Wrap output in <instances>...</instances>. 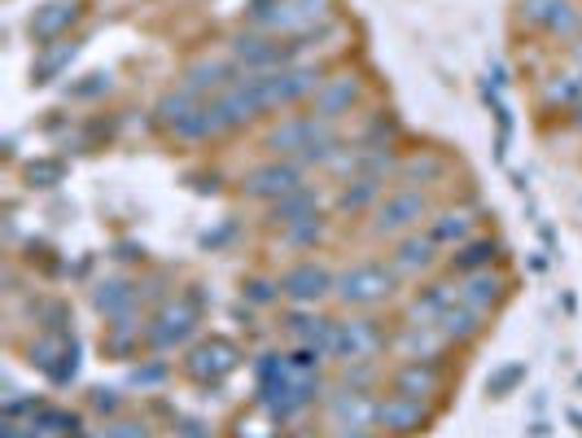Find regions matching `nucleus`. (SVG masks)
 <instances>
[{
  "label": "nucleus",
  "instance_id": "obj_36",
  "mask_svg": "<svg viewBox=\"0 0 582 438\" xmlns=\"http://www.w3.org/2000/svg\"><path fill=\"white\" fill-rule=\"evenodd\" d=\"M337 386L372 395V386H377V360H355V364H342V373H337Z\"/></svg>",
  "mask_w": 582,
  "mask_h": 438
},
{
  "label": "nucleus",
  "instance_id": "obj_43",
  "mask_svg": "<svg viewBox=\"0 0 582 438\" xmlns=\"http://www.w3.org/2000/svg\"><path fill=\"white\" fill-rule=\"evenodd\" d=\"M110 88H114L110 70H97V75H88L83 83H75V88H70V97H79V101H83V97H101V92H110Z\"/></svg>",
  "mask_w": 582,
  "mask_h": 438
},
{
  "label": "nucleus",
  "instance_id": "obj_45",
  "mask_svg": "<svg viewBox=\"0 0 582 438\" xmlns=\"http://www.w3.org/2000/svg\"><path fill=\"white\" fill-rule=\"evenodd\" d=\"M176 438H215V430L206 426V422H198V417H176Z\"/></svg>",
  "mask_w": 582,
  "mask_h": 438
},
{
  "label": "nucleus",
  "instance_id": "obj_2",
  "mask_svg": "<svg viewBox=\"0 0 582 438\" xmlns=\"http://www.w3.org/2000/svg\"><path fill=\"white\" fill-rule=\"evenodd\" d=\"M429 215H434V202H429L425 189L394 184V189H385V198L368 211V237H372V242H399V237L416 233Z\"/></svg>",
  "mask_w": 582,
  "mask_h": 438
},
{
  "label": "nucleus",
  "instance_id": "obj_39",
  "mask_svg": "<svg viewBox=\"0 0 582 438\" xmlns=\"http://www.w3.org/2000/svg\"><path fill=\"white\" fill-rule=\"evenodd\" d=\"M88 408H92L97 417H105V422H110V417H123V395H119L114 386H97V391L88 395Z\"/></svg>",
  "mask_w": 582,
  "mask_h": 438
},
{
  "label": "nucleus",
  "instance_id": "obj_40",
  "mask_svg": "<svg viewBox=\"0 0 582 438\" xmlns=\"http://www.w3.org/2000/svg\"><path fill=\"white\" fill-rule=\"evenodd\" d=\"M79 378V347H75V338L66 342V351H61V360H57V369L48 373V382L53 386H66V382H75Z\"/></svg>",
  "mask_w": 582,
  "mask_h": 438
},
{
  "label": "nucleus",
  "instance_id": "obj_22",
  "mask_svg": "<svg viewBox=\"0 0 582 438\" xmlns=\"http://www.w3.org/2000/svg\"><path fill=\"white\" fill-rule=\"evenodd\" d=\"M473 228H478V220H473L469 211H460V206H443V211H434V215L425 220V233H429V242H434L438 250L465 246L469 237H478Z\"/></svg>",
  "mask_w": 582,
  "mask_h": 438
},
{
  "label": "nucleus",
  "instance_id": "obj_35",
  "mask_svg": "<svg viewBox=\"0 0 582 438\" xmlns=\"http://www.w3.org/2000/svg\"><path fill=\"white\" fill-rule=\"evenodd\" d=\"M66 342H70V334H48V329H44V334H40V338L26 347V356H31V364H35V369L48 378V373L57 369V360H61Z\"/></svg>",
  "mask_w": 582,
  "mask_h": 438
},
{
  "label": "nucleus",
  "instance_id": "obj_6",
  "mask_svg": "<svg viewBox=\"0 0 582 438\" xmlns=\"http://www.w3.org/2000/svg\"><path fill=\"white\" fill-rule=\"evenodd\" d=\"M324 66L315 61H293V66H281L272 75H264V97H268V110H290V105H302L320 92L324 83Z\"/></svg>",
  "mask_w": 582,
  "mask_h": 438
},
{
  "label": "nucleus",
  "instance_id": "obj_29",
  "mask_svg": "<svg viewBox=\"0 0 582 438\" xmlns=\"http://www.w3.org/2000/svg\"><path fill=\"white\" fill-rule=\"evenodd\" d=\"M79 57V40H53V44H40V53H35V61H31V79L35 83H53V79H61V70H70V61Z\"/></svg>",
  "mask_w": 582,
  "mask_h": 438
},
{
  "label": "nucleus",
  "instance_id": "obj_16",
  "mask_svg": "<svg viewBox=\"0 0 582 438\" xmlns=\"http://www.w3.org/2000/svg\"><path fill=\"white\" fill-rule=\"evenodd\" d=\"M447 334L438 325H416V321H403L394 334H390V351L399 360H443L447 351Z\"/></svg>",
  "mask_w": 582,
  "mask_h": 438
},
{
  "label": "nucleus",
  "instance_id": "obj_19",
  "mask_svg": "<svg viewBox=\"0 0 582 438\" xmlns=\"http://www.w3.org/2000/svg\"><path fill=\"white\" fill-rule=\"evenodd\" d=\"M504 299H508V281H504L495 268L456 277V303H465V307H473V312H486V316H491Z\"/></svg>",
  "mask_w": 582,
  "mask_h": 438
},
{
  "label": "nucleus",
  "instance_id": "obj_46",
  "mask_svg": "<svg viewBox=\"0 0 582 438\" xmlns=\"http://www.w3.org/2000/svg\"><path fill=\"white\" fill-rule=\"evenodd\" d=\"M328 438H385L377 426H328Z\"/></svg>",
  "mask_w": 582,
  "mask_h": 438
},
{
  "label": "nucleus",
  "instance_id": "obj_4",
  "mask_svg": "<svg viewBox=\"0 0 582 438\" xmlns=\"http://www.w3.org/2000/svg\"><path fill=\"white\" fill-rule=\"evenodd\" d=\"M381 351H390V334L381 329V321L372 312H350V316L337 321V338H333V360L337 364L377 360Z\"/></svg>",
  "mask_w": 582,
  "mask_h": 438
},
{
  "label": "nucleus",
  "instance_id": "obj_8",
  "mask_svg": "<svg viewBox=\"0 0 582 438\" xmlns=\"http://www.w3.org/2000/svg\"><path fill=\"white\" fill-rule=\"evenodd\" d=\"M298 184H306V167L298 162V158H268V162H259V167H250L246 171V180H242V193L250 198V202H277V198H286L290 189Z\"/></svg>",
  "mask_w": 582,
  "mask_h": 438
},
{
  "label": "nucleus",
  "instance_id": "obj_3",
  "mask_svg": "<svg viewBox=\"0 0 582 438\" xmlns=\"http://www.w3.org/2000/svg\"><path fill=\"white\" fill-rule=\"evenodd\" d=\"M198 325H202V299L198 294H180V299H171V303H163L154 312V321L145 325V342L154 351H176V347H184L198 334Z\"/></svg>",
  "mask_w": 582,
  "mask_h": 438
},
{
  "label": "nucleus",
  "instance_id": "obj_17",
  "mask_svg": "<svg viewBox=\"0 0 582 438\" xmlns=\"http://www.w3.org/2000/svg\"><path fill=\"white\" fill-rule=\"evenodd\" d=\"M237 75H242L237 61H224V57H198V61L184 66L180 88H189L198 101H211V97H220Z\"/></svg>",
  "mask_w": 582,
  "mask_h": 438
},
{
  "label": "nucleus",
  "instance_id": "obj_10",
  "mask_svg": "<svg viewBox=\"0 0 582 438\" xmlns=\"http://www.w3.org/2000/svg\"><path fill=\"white\" fill-rule=\"evenodd\" d=\"M517 18L552 40H579L582 35V4L574 0H517Z\"/></svg>",
  "mask_w": 582,
  "mask_h": 438
},
{
  "label": "nucleus",
  "instance_id": "obj_26",
  "mask_svg": "<svg viewBox=\"0 0 582 438\" xmlns=\"http://www.w3.org/2000/svg\"><path fill=\"white\" fill-rule=\"evenodd\" d=\"M136 299H141V290H136L127 277H105V281H97V290H92V307H97L105 321H119V316L136 312Z\"/></svg>",
  "mask_w": 582,
  "mask_h": 438
},
{
  "label": "nucleus",
  "instance_id": "obj_20",
  "mask_svg": "<svg viewBox=\"0 0 582 438\" xmlns=\"http://www.w3.org/2000/svg\"><path fill=\"white\" fill-rule=\"evenodd\" d=\"M451 303H456V277H451V281H429V277H425V285L412 290V294L403 299V321L434 325Z\"/></svg>",
  "mask_w": 582,
  "mask_h": 438
},
{
  "label": "nucleus",
  "instance_id": "obj_30",
  "mask_svg": "<svg viewBox=\"0 0 582 438\" xmlns=\"http://www.w3.org/2000/svg\"><path fill=\"white\" fill-rule=\"evenodd\" d=\"M141 342H145V321H141L136 312H127V316H119V321H110V325H105L101 351H105V356H114V360H132Z\"/></svg>",
  "mask_w": 582,
  "mask_h": 438
},
{
  "label": "nucleus",
  "instance_id": "obj_5",
  "mask_svg": "<svg viewBox=\"0 0 582 438\" xmlns=\"http://www.w3.org/2000/svg\"><path fill=\"white\" fill-rule=\"evenodd\" d=\"M337 132V123H328V119H320V114H281L268 132H264V149L272 154V158H302L315 141H324V136H333Z\"/></svg>",
  "mask_w": 582,
  "mask_h": 438
},
{
  "label": "nucleus",
  "instance_id": "obj_18",
  "mask_svg": "<svg viewBox=\"0 0 582 438\" xmlns=\"http://www.w3.org/2000/svg\"><path fill=\"white\" fill-rule=\"evenodd\" d=\"M83 18V0H44L31 18H26V31L35 44H53V40H66V31Z\"/></svg>",
  "mask_w": 582,
  "mask_h": 438
},
{
  "label": "nucleus",
  "instance_id": "obj_34",
  "mask_svg": "<svg viewBox=\"0 0 582 438\" xmlns=\"http://www.w3.org/2000/svg\"><path fill=\"white\" fill-rule=\"evenodd\" d=\"M582 101V75L579 70H566V75H552L544 83V105H561V110H574Z\"/></svg>",
  "mask_w": 582,
  "mask_h": 438
},
{
  "label": "nucleus",
  "instance_id": "obj_37",
  "mask_svg": "<svg viewBox=\"0 0 582 438\" xmlns=\"http://www.w3.org/2000/svg\"><path fill=\"white\" fill-rule=\"evenodd\" d=\"M61 176H66V167H61L57 158H40V162L26 167V180H31L35 189H53V184H61Z\"/></svg>",
  "mask_w": 582,
  "mask_h": 438
},
{
  "label": "nucleus",
  "instance_id": "obj_13",
  "mask_svg": "<svg viewBox=\"0 0 582 438\" xmlns=\"http://www.w3.org/2000/svg\"><path fill=\"white\" fill-rule=\"evenodd\" d=\"M359 101H363V79H359L355 70H333V75H324L320 92L311 97V114L337 123V119L350 114Z\"/></svg>",
  "mask_w": 582,
  "mask_h": 438
},
{
  "label": "nucleus",
  "instance_id": "obj_42",
  "mask_svg": "<svg viewBox=\"0 0 582 438\" xmlns=\"http://www.w3.org/2000/svg\"><path fill=\"white\" fill-rule=\"evenodd\" d=\"M517 382H526V364H508V369H500L491 382H486V395H495V400H504Z\"/></svg>",
  "mask_w": 582,
  "mask_h": 438
},
{
  "label": "nucleus",
  "instance_id": "obj_27",
  "mask_svg": "<svg viewBox=\"0 0 582 438\" xmlns=\"http://www.w3.org/2000/svg\"><path fill=\"white\" fill-rule=\"evenodd\" d=\"M434 325L447 334L451 347H469V342H478V338L486 334V312H473V307H465V303H451Z\"/></svg>",
  "mask_w": 582,
  "mask_h": 438
},
{
  "label": "nucleus",
  "instance_id": "obj_12",
  "mask_svg": "<svg viewBox=\"0 0 582 438\" xmlns=\"http://www.w3.org/2000/svg\"><path fill=\"white\" fill-rule=\"evenodd\" d=\"M372 426L381 430V435H421L425 426H429V404L425 400H407V395H377V417H372Z\"/></svg>",
  "mask_w": 582,
  "mask_h": 438
},
{
  "label": "nucleus",
  "instance_id": "obj_24",
  "mask_svg": "<svg viewBox=\"0 0 582 438\" xmlns=\"http://www.w3.org/2000/svg\"><path fill=\"white\" fill-rule=\"evenodd\" d=\"M381 198H385V180L350 176V180L337 184V193H333V211H337V215H359V211H372Z\"/></svg>",
  "mask_w": 582,
  "mask_h": 438
},
{
  "label": "nucleus",
  "instance_id": "obj_32",
  "mask_svg": "<svg viewBox=\"0 0 582 438\" xmlns=\"http://www.w3.org/2000/svg\"><path fill=\"white\" fill-rule=\"evenodd\" d=\"M31 426L48 438H79L83 435V422H79L70 408H57V404H44V408L31 417Z\"/></svg>",
  "mask_w": 582,
  "mask_h": 438
},
{
  "label": "nucleus",
  "instance_id": "obj_48",
  "mask_svg": "<svg viewBox=\"0 0 582 438\" xmlns=\"http://www.w3.org/2000/svg\"><path fill=\"white\" fill-rule=\"evenodd\" d=\"M268 438H281V435H268ZM290 438H293V435H290Z\"/></svg>",
  "mask_w": 582,
  "mask_h": 438
},
{
  "label": "nucleus",
  "instance_id": "obj_49",
  "mask_svg": "<svg viewBox=\"0 0 582 438\" xmlns=\"http://www.w3.org/2000/svg\"><path fill=\"white\" fill-rule=\"evenodd\" d=\"M79 438H92V435H79Z\"/></svg>",
  "mask_w": 582,
  "mask_h": 438
},
{
  "label": "nucleus",
  "instance_id": "obj_47",
  "mask_svg": "<svg viewBox=\"0 0 582 438\" xmlns=\"http://www.w3.org/2000/svg\"><path fill=\"white\" fill-rule=\"evenodd\" d=\"M570 123H574V132H582V101L574 105V110H570Z\"/></svg>",
  "mask_w": 582,
  "mask_h": 438
},
{
  "label": "nucleus",
  "instance_id": "obj_21",
  "mask_svg": "<svg viewBox=\"0 0 582 438\" xmlns=\"http://www.w3.org/2000/svg\"><path fill=\"white\" fill-rule=\"evenodd\" d=\"M324 417H328V426H372V417H377V395L333 386V391L324 395Z\"/></svg>",
  "mask_w": 582,
  "mask_h": 438
},
{
  "label": "nucleus",
  "instance_id": "obj_38",
  "mask_svg": "<svg viewBox=\"0 0 582 438\" xmlns=\"http://www.w3.org/2000/svg\"><path fill=\"white\" fill-rule=\"evenodd\" d=\"M242 290H246V299H250V303L268 307V303H277V299H281V277H250Z\"/></svg>",
  "mask_w": 582,
  "mask_h": 438
},
{
  "label": "nucleus",
  "instance_id": "obj_33",
  "mask_svg": "<svg viewBox=\"0 0 582 438\" xmlns=\"http://www.w3.org/2000/svg\"><path fill=\"white\" fill-rule=\"evenodd\" d=\"M198 105H202V101H198V97H193L189 88H180V83H176V88H167V92L158 97V105H154V114H158V123H163V127L171 132V127H176V123H180L184 114H193Z\"/></svg>",
  "mask_w": 582,
  "mask_h": 438
},
{
  "label": "nucleus",
  "instance_id": "obj_11",
  "mask_svg": "<svg viewBox=\"0 0 582 438\" xmlns=\"http://www.w3.org/2000/svg\"><path fill=\"white\" fill-rule=\"evenodd\" d=\"M237 364H242V351H237V342H228V338H202L189 356H184V378H193V382H202V386H220L228 373H237Z\"/></svg>",
  "mask_w": 582,
  "mask_h": 438
},
{
  "label": "nucleus",
  "instance_id": "obj_28",
  "mask_svg": "<svg viewBox=\"0 0 582 438\" xmlns=\"http://www.w3.org/2000/svg\"><path fill=\"white\" fill-rule=\"evenodd\" d=\"M500 242L495 237H469L465 246H456L451 255H447V272L451 277H469V272H482V268H491L495 259H500Z\"/></svg>",
  "mask_w": 582,
  "mask_h": 438
},
{
  "label": "nucleus",
  "instance_id": "obj_25",
  "mask_svg": "<svg viewBox=\"0 0 582 438\" xmlns=\"http://www.w3.org/2000/svg\"><path fill=\"white\" fill-rule=\"evenodd\" d=\"M447 176V158L434 154V149H421V154H403L399 158V171H394V184H407V189H429Z\"/></svg>",
  "mask_w": 582,
  "mask_h": 438
},
{
  "label": "nucleus",
  "instance_id": "obj_15",
  "mask_svg": "<svg viewBox=\"0 0 582 438\" xmlns=\"http://www.w3.org/2000/svg\"><path fill=\"white\" fill-rule=\"evenodd\" d=\"M443 382H447V373H443L438 360H403V364L390 369V391L407 395V400H425L429 404L443 391Z\"/></svg>",
  "mask_w": 582,
  "mask_h": 438
},
{
  "label": "nucleus",
  "instance_id": "obj_31",
  "mask_svg": "<svg viewBox=\"0 0 582 438\" xmlns=\"http://www.w3.org/2000/svg\"><path fill=\"white\" fill-rule=\"evenodd\" d=\"M324 237H328V220L324 215H306V220H293L286 228H277V246L281 250H315Z\"/></svg>",
  "mask_w": 582,
  "mask_h": 438
},
{
  "label": "nucleus",
  "instance_id": "obj_14",
  "mask_svg": "<svg viewBox=\"0 0 582 438\" xmlns=\"http://www.w3.org/2000/svg\"><path fill=\"white\" fill-rule=\"evenodd\" d=\"M390 268L399 272V277H434V268L443 263V255H438V246L429 242V233L425 228H416V233H407V237H399V242H390Z\"/></svg>",
  "mask_w": 582,
  "mask_h": 438
},
{
  "label": "nucleus",
  "instance_id": "obj_1",
  "mask_svg": "<svg viewBox=\"0 0 582 438\" xmlns=\"http://www.w3.org/2000/svg\"><path fill=\"white\" fill-rule=\"evenodd\" d=\"M399 281L403 277L390 268V259H359V263L337 272L333 303L346 312H377L381 303H390L399 294Z\"/></svg>",
  "mask_w": 582,
  "mask_h": 438
},
{
  "label": "nucleus",
  "instance_id": "obj_44",
  "mask_svg": "<svg viewBox=\"0 0 582 438\" xmlns=\"http://www.w3.org/2000/svg\"><path fill=\"white\" fill-rule=\"evenodd\" d=\"M163 378H167V364H163V360H154V364H136V369H132V386H141V391H145V386H158Z\"/></svg>",
  "mask_w": 582,
  "mask_h": 438
},
{
  "label": "nucleus",
  "instance_id": "obj_9",
  "mask_svg": "<svg viewBox=\"0 0 582 438\" xmlns=\"http://www.w3.org/2000/svg\"><path fill=\"white\" fill-rule=\"evenodd\" d=\"M333 281H337V272H328L320 259H298L281 272V299L290 307H315V303L333 299Z\"/></svg>",
  "mask_w": 582,
  "mask_h": 438
},
{
  "label": "nucleus",
  "instance_id": "obj_41",
  "mask_svg": "<svg viewBox=\"0 0 582 438\" xmlns=\"http://www.w3.org/2000/svg\"><path fill=\"white\" fill-rule=\"evenodd\" d=\"M101 438H154V435H149V426L136 422V417H110V422L101 426Z\"/></svg>",
  "mask_w": 582,
  "mask_h": 438
},
{
  "label": "nucleus",
  "instance_id": "obj_7",
  "mask_svg": "<svg viewBox=\"0 0 582 438\" xmlns=\"http://www.w3.org/2000/svg\"><path fill=\"white\" fill-rule=\"evenodd\" d=\"M228 57L237 61L242 75H272L281 66H293L290 48L277 44V35H264V31H250V26L228 40Z\"/></svg>",
  "mask_w": 582,
  "mask_h": 438
},
{
  "label": "nucleus",
  "instance_id": "obj_23",
  "mask_svg": "<svg viewBox=\"0 0 582 438\" xmlns=\"http://www.w3.org/2000/svg\"><path fill=\"white\" fill-rule=\"evenodd\" d=\"M320 206H324V189H320V184H298L286 198L268 202V224H272V228H286L293 220L320 215Z\"/></svg>",
  "mask_w": 582,
  "mask_h": 438
}]
</instances>
